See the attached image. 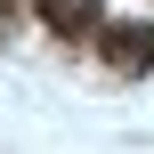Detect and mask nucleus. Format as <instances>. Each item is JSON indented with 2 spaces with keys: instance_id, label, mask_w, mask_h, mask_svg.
Returning a JSON list of instances; mask_svg holds the SVG:
<instances>
[{
  "instance_id": "nucleus-1",
  "label": "nucleus",
  "mask_w": 154,
  "mask_h": 154,
  "mask_svg": "<svg viewBox=\"0 0 154 154\" xmlns=\"http://www.w3.org/2000/svg\"><path fill=\"white\" fill-rule=\"evenodd\" d=\"M106 65L154 73V24H114V32H106Z\"/></svg>"
},
{
  "instance_id": "nucleus-2",
  "label": "nucleus",
  "mask_w": 154,
  "mask_h": 154,
  "mask_svg": "<svg viewBox=\"0 0 154 154\" xmlns=\"http://www.w3.org/2000/svg\"><path fill=\"white\" fill-rule=\"evenodd\" d=\"M41 16H49L57 32H89V24H97V0H41Z\"/></svg>"
}]
</instances>
